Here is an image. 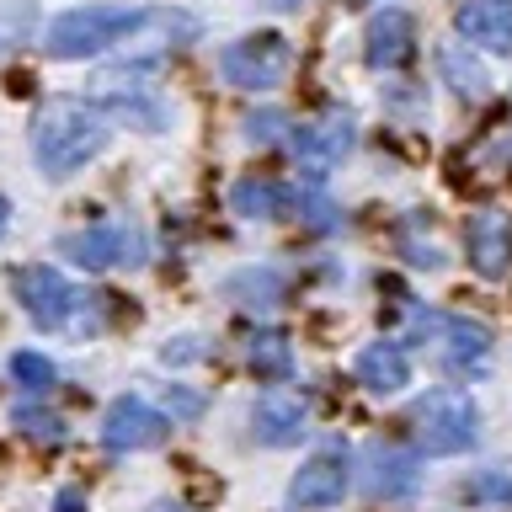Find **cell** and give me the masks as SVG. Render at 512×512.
Masks as SVG:
<instances>
[{
    "instance_id": "3957f363",
    "label": "cell",
    "mask_w": 512,
    "mask_h": 512,
    "mask_svg": "<svg viewBox=\"0 0 512 512\" xmlns=\"http://www.w3.org/2000/svg\"><path fill=\"white\" fill-rule=\"evenodd\" d=\"M144 6H75L59 11L54 22L43 27V54L54 59H91L102 48H118L128 32H134Z\"/></svg>"
},
{
    "instance_id": "7402d4cb",
    "label": "cell",
    "mask_w": 512,
    "mask_h": 512,
    "mask_svg": "<svg viewBox=\"0 0 512 512\" xmlns=\"http://www.w3.org/2000/svg\"><path fill=\"white\" fill-rule=\"evenodd\" d=\"M464 496H470V502H502V507H512V475L486 470V475H475L470 486H464Z\"/></svg>"
},
{
    "instance_id": "d4e9b609",
    "label": "cell",
    "mask_w": 512,
    "mask_h": 512,
    "mask_svg": "<svg viewBox=\"0 0 512 512\" xmlns=\"http://www.w3.org/2000/svg\"><path fill=\"white\" fill-rule=\"evenodd\" d=\"M283 123H288L283 112H262V118H246V139H251V144H272Z\"/></svg>"
},
{
    "instance_id": "8992f818",
    "label": "cell",
    "mask_w": 512,
    "mask_h": 512,
    "mask_svg": "<svg viewBox=\"0 0 512 512\" xmlns=\"http://www.w3.org/2000/svg\"><path fill=\"white\" fill-rule=\"evenodd\" d=\"M59 256H70L86 272H107V267H139L144 262V235L134 224H96V230H75L59 235Z\"/></svg>"
},
{
    "instance_id": "5bb4252c",
    "label": "cell",
    "mask_w": 512,
    "mask_h": 512,
    "mask_svg": "<svg viewBox=\"0 0 512 512\" xmlns=\"http://www.w3.org/2000/svg\"><path fill=\"white\" fill-rule=\"evenodd\" d=\"M470 262L480 278H502L512 267V219L486 208V214H475L470 224Z\"/></svg>"
},
{
    "instance_id": "f1b7e54d",
    "label": "cell",
    "mask_w": 512,
    "mask_h": 512,
    "mask_svg": "<svg viewBox=\"0 0 512 512\" xmlns=\"http://www.w3.org/2000/svg\"><path fill=\"white\" fill-rule=\"evenodd\" d=\"M150 512H187V507H182V502H171V496H160V502H155Z\"/></svg>"
},
{
    "instance_id": "7c38bea8",
    "label": "cell",
    "mask_w": 512,
    "mask_h": 512,
    "mask_svg": "<svg viewBox=\"0 0 512 512\" xmlns=\"http://www.w3.org/2000/svg\"><path fill=\"white\" fill-rule=\"evenodd\" d=\"M304 432H310V406H304V400H294V395L256 400V411H251V438L256 443L288 448V443H299Z\"/></svg>"
},
{
    "instance_id": "5b68a950",
    "label": "cell",
    "mask_w": 512,
    "mask_h": 512,
    "mask_svg": "<svg viewBox=\"0 0 512 512\" xmlns=\"http://www.w3.org/2000/svg\"><path fill=\"white\" fill-rule=\"evenodd\" d=\"M288 38L278 32H251V38H235L219 54V75L230 80L235 91H278L288 75Z\"/></svg>"
},
{
    "instance_id": "4fadbf2b",
    "label": "cell",
    "mask_w": 512,
    "mask_h": 512,
    "mask_svg": "<svg viewBox=\"0 0 512 512\" xmlns=\"http://www.w3.org/2000/svg\"><path fill=\"white\" fill-rule=\"evenodd\" d=\"M363 486H368V496H384V502H400V496H411L416 486H422L416 454H406V448H395V443L368 448V475H363Z\"/></svg>"
},
{
    "instance_id": "83f0119b",
    "label": "cell",
    "mask_w": 512,
    "mask_h": 512,
    "mask_svg": "<svg viewBox=\"0 0 512 512\" xmlns=\"http://www.w3.org/2000/svg\"><path fill=\"white\" fill-rule=\"evenodd\" d=\"M256 6H262V11H272V16H288V11H299L304 0H256Z\"/></svg>"
},
{
    "instance_id": "cb8c5ba5",
    "label": "cell",
    "mask_w": 512,
    "mask_h": 512,
    "mask_svg": "<svg viewBox=\"0 0 512 512\" xmlns=\"http://www.w3.org/2000/svg\"><path fill=\"white\" fill-rule=\"evenodd\" d=\"M16 427H22L27 438H48V443H59V438H64V422H59V416H48V411H32V406H22V411H16Z\"/></svg>"
},
{
    "instance_id": "ac0fdd59",
    "label": "cell",
    "mask_w": 512,
    "mask_h": 512,
    "mask_svg": "<svg viewBox=\"0 0 512 512\" xmlns=\"http://www.w3.org/2000/svg\"><path fill=\"white\" fill-rule=\"evenodd\" d=\"M438 64H443L448 86H454L464 102H480V96H486V70L470 59V43H443L438 48Z\"/></svg>"
},
{
    "instance_id": "ba28073f",
    "label": "cell",
    "mask_w": 512,
    "mask_h": 512,
    "mask_svg": "<svg viewBox=\"0 0 512 512\" xmlns=\"http://www.w3.org/2000/svg\"><path fill=\"white\" fill-rule=\"evenodd\" d=\"M347 454L342 448H326V454H315V459H304L299 464V475L288 480V507H304V512H315V507H336L347 496Z\"/></svg>"
},
{
    "instance_id": "484cf974",
    "label": "cell",
    "mask_w": 512,
    "mask_h": 512,
    "mask_svg": "<svg viewBox=\"0 0 512 512\" xmlns=\"http://www.w3.org/2000/svg\"><path fill=\"white\" fill-rule=\"evenodd\" d=\"M166 406H171V422H176V416H198V411H203V400L192 395V390H176V384H171Z\"/></svg>"
},
{
    "instance_id": "9a60e30c",
    "label": "cell",
    "mask_w": 512,
    "mask_h": 512,
    "mask_svg": "<svg viewBox=\"0 0 512 512\" xmlns=\"http://www.w3.org/2000/svg\"><path fill=\"white\" fill-rule=\"evenodd\" d=\"M352 374H358L363 390L395 395V390L411 384V363H406V352H400V342H368L358 352V363H352Z\"/></svg>"
},
{
    "instance_id": "30bf717a",
    "label": "cell",
    "mask_w": 512,
    "mask_h": 512,
    "mask_svg": "<svg viewBox=\"0 0 512 512\" xmlns=\"http://www.w3.org/2000/svg\"><path fill=\"white\" fill-rule=\"evenodd\" d=\"M454 27L486 54H512V0H459Z\"/></svg>"
},
{
    "instance_id": "4dcf8cb0",
    "label": "cell",
    "mask_w": 512,
    "mask_h": 512,
    "mask_svg": "<svg viewBox=\"0 0 512 512\" xmlns=\"http://www.w3.org/2000/svg\"><path fill=\"white\" fill-rule=\"evenodd\" d=\"M347 6H368V0H347Z\"/></svg>"
},
{
    "instance_id": "277c9868",
    "label": "cell",
    "mask_w": 512,
    "mask_h": 512,
    "mask_svg": "<svg viewBox=\"0 0 512 512\" xmlns=\"http://www.w3.org/2000/svg\"><path fill=\"white\" fill-rule=\"evenodd\" d=\"M411 427H416V448L422 454H464L480 438V411L464 390H427L411 406Z\"/></svg>"
},
{
    "instance_id": "d6986e66",
    "label": "cell",
    "mask_w": 512,
    "mask_h": 512,
    "mask_svg": "<svg viewBox=\"0 0 512 512\" xmlns=\"http://www.w3.org/2000/svg\"><path fill=\"white\" fill-rule=\"evenodd\" d=\"M246 358L256 368V379H288L294 374V352H288V336L283 331H256Z\"/></svg>"
},
{
    "instance_id": "2e32d148",
    "label": "cell",
    "mask_w": 512,
    "mask_h": 512,
    "mask_svg": "<svg viewBox=\"0 0 512 512\" xmlns=\"http://www.w3.org/2000/svg\"><path fill=\"white\" fill-rule=\"evenodd\" d=\"M443 326V368L448 374H470V368H486L491 358V326H480V320H464V315H448L438 320Z\"/></svg>"
},
{
    "instance_id": "e0dca14e",
    "label": "cell",
    "mask_w": 512,
    "mask_h": 512,
    "mask_svg": "<svg viewBox=\"0 0 512 512\" xmlns=\"http://www.w3.org/2000/svg\"><path fill=\"white\" fill-rule=\"evenodd\" d=\"M230 203H235V214H246V219H283L288 214V187H278L272 176H240L230 187Z\"/></svg>"
},
{
    "instance_id": "44dd1931",
    "label": "cell",
    "mask_w": 512,
    "mask_h": 512,
    "mask_svg": "<svg viewBox=\"0 0 512 512\" xmlns=\"http://www.w3.org/2000/svg\"><path fill=\"white\" fill-rule=\"evenodd\" d=\"M11 379L22 384V390H38L43 395V390H54L59 374H54V363H48L43 352H11Z\"/></svg>"
},
{
    "instance_id": "9c48e42d",
    "label": "cell",
    "mask_w": 512,
    "mask_h": 512,
    "mask_svg": "<svg viewBox=\"0 0 512 512\" xmlns=\"http://www.w3.org/2000/svg\"><path fill=\"white\" fill-rule=\"evenodd\" d=\"M411 54H416V22H411V11L384 6L374 22H368V32H363L368 70H400Z\"/></svg>"
},
{
    "instance_id": "7a4b0ae2",
    "label": "cell",
    "mask_w": 512,
    "mask_h": 512,
    "mask_svg": "<svg viewBox=\"0 0 512 512\" xmlns=\"http://www.w3.org/2000/svg\"><path fill=\"white\" fill-rule=\"evenodd\" d=\"M11 283H16L22 310L32 315V326L64 331V336H96V331H102V294L75 288L64 272L32 262V267H16Z\"/></svg>"
},
{
    "instance_id": "6da1fadb",
    "label": "cell",
    "mask_w": 512,
    "mask_h": 512,
    "mask_svg": "<svg viewBox=\"0 0 512 512\" xmlns=\"http://www.w3.org/2000/svg\"><path fill=\"white\" fill-rule=\"evenodd\" d=\"M112 139V118L91 96H48L32 112V160L48 182H70L75 171H86Z\"/></svg>"
},
{
    "instance_id": "8fae6325",
    "label": "cell",
    "mask_w": 512,
    "mask_h": 512,
    "mask_svg": "<svg viewBox=\"0 0 512 512\" xmlns=\"http://www.w3.org/2000/svg\"><path fill=\"white\" fill-rule=\"evenodd\" d=\"M352 150V118L347 112H336V118H326V123H310V128H299L294 134V155H299V166L315 176H326L336 160H342Z\"/></svg>"
},
{
    "instance_id": "603a6c76",
    "label": "cell",
    "mask_w": 512,
    "mask_h": 512,
    "mask_svg": "<svg viewBox=\"0 0 512 512\" xmlns=\"http://www.w3.org/2000/svg\"><path fill=\"white\" fill-rule=\"evenodd\" d=\"M32 6H11V11H0V48H16V43H27L32 38Z\"/></svg>"
},
{
    "instance_id": "ffe728a7",
    "label": "cell",
    "mask_w": 512,
    "mask_h": 512,
    "mask_svg": "<svg viewBox=\"0 0 512 512\" xmlns=\"http://www.w3.org/2000/svg\"><path fill=\"white\" fill-rule=\"evenodd\" d=\"M230 294L246 304V310H272V304L283 299V278L278 272H240V278H230Z\"/></svg>"
},
{
    "instance_id": "4316f807",
    "label": "cell",
    "mask_w": 512,
    "mask_h": 512,
    "mask_svg": "<svg viewBox=\"0 0 512 512\" xmlns=\"http://www.w3.org/2000/svg\"><path fill=\"white\" fill-rule=\"evenodd\" d=\"M54 512H86V502H80V491H59L54 496Z\"/></svg>"
},
{
    "instance_id": "f546056e",
    "label": "cell",
    "mask_w": 512,
    "mask_h": 512,
    "mask_svg": "<svg viewBox=\"0 0 512 512\" xmlns=\"http://www.w3.org/2000/svg\"><path fill=\"white\" fill-rule=\"evenodd\" d=\"M6 224H11V208H6V198H0V235H6Z\"/></svg>"
},
{
    "instance_id": "52a82bcc",
    "label": "cell",
    "mask_w": 512,
    "mask_h": 512,
    "mask_svg": "<svg viewBox=\"0 0 512 512\" xmlns=\"http://www.w3.org/2000/svg\"><path fill=\"white\" fill-rule=\"evenodd\" d=\"M171 416L155 411L150 400L139 395H118L102 416V443L112 448V454H139V448H160L171 438Z\"/></svg>"
}]
</instances>
